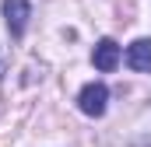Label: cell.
Wrapping results in <instances>:
<instances>
[{
    "mask_svg": "<svg viewBox=\"0 0 151 147\" xmlns=\"http://www.w3.org/2000/svg\"><path fill=\"white\" fill-rule=\"evenodd\" d=\"M106 105H109V88H106L102 81H91V84L81 88V95H77V109L84 112V116L99 119V116H106Z\"/></svg>",
    "mask_w": 151,
    "mask_h": 147,
    "instance_id": "cell-1",
    "label": "cell"
},
{
    "mask_svg": "<svg viewBox=\"0 0 151 147\" xmlns=\"http://www.w3.org/2000/svg\"><path fill=\"white\" fill-rule=\"evenodd\" d=\"M91 63H95V70L109 74L119 67V46H116L113 39H102V42H95V49H91Z\"/></svg>",
    "mask_w": 151,
    "mask_h": 147,
    "instance_id": "cell-3",
    "label": "cell"
},
{
    "mask_svg": "<svg viewBox=\"0 0 151 147\" xmlns=\"http://www.w3.org/2000/svg\"><path fill=\"white\" fill-rule=\"evenodd\" d=\"M127 67L137 70V74L151 70V39H134L127 46Z\"/></svg>",
    "mask_w": 151,
    "mask_h": 147,
    "instance_id": "cell-4",
    "label": "cell"
},
{
    "mask_svg": "<svg viewBox=\"0 0 151 147\" xmlns=\"http://www.w3.org/2000/svg\"><path fill=\"white\" fill-rule=\"evenodd\" d=\"M28 18H32V4L28 0H4V21H7V28H11L14 39L25 35Z\"/></svg>",
    "mask_w": 151,
    "mask_h": 147,
    "instance_id": "cell-2",
    "label": "cell"
}]
</instances>
